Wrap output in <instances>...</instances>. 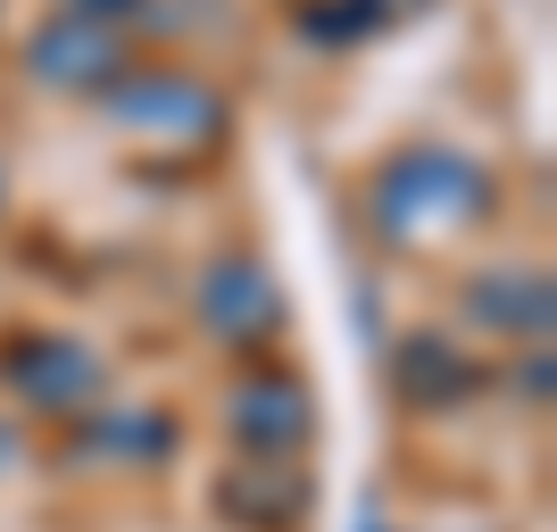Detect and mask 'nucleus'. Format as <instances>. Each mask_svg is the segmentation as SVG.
<instances>
[{"mask_svg":"<svg viewBox=\"0 0 557 532\" xmlns=\"http://www.w3.org/2000/svg\"><path fill=\"white\" fill-rule=\"evenodd\" d=\"M374 216H383V233H399V242H433V233L483 216V175L466 159H449V150H408V159L374 184Z\"/></svg>","mask_w":557,"mask_h":532,"instance_id":"1","label":"nucleus"},{"mask_svg":"<svg viewBox=\"0 0 557 532\" xmlns=\"http://www.w3.org/2000/svg\"><path fill=\"white\" fill-rule=\"evenodd\" d=\"M134 134H166V141H200L225 125V109H216V92H200L191 75H134L125 92L109 100Z\"/></svg>","mask_w":557,"mask_h":532,"instance_id":"2","label":"nucleus"},{"mask_svg":"<svg viewBox=\"0 0 557 532\" xmlns=\"http://www.w3.org/2000/svg\"><path fill=\"white\" fill-rule=\"evenodd\" d=\"M200 317H209L216 342H250V333L275 324V283L258 275L250 258H225V267L200 283Z\"/></svg>","mask_w":557,"mask_h":532,"instance_id":"3","label":"nucleus"},{"mask_svg":"<svg viewBox=\"0 0 557 532\" xmlns=\"http://www.w3.org/2000/svg\"><path fill=\"white\" fill-rule=\"evenodd\" d=\"M92 383H100V358L84 342L42 333V342L17 349V392L34 399V408H75V399H92Z\"/></svg>","mask_w":557,"mask_h":532,"instance_id":"4","label":"nucleus"},{"mask_svg":"<svg viewBox=\"0 0 557 532\" xmlns=\"http://www.w3.org/2000/svg\"><path fill=\"white\" fill-rule=\"evenodd\" d=\"M34 75H50V84H109L116 75V34L92 17H59L34 34Z\"/></svg>","mask_w":557,"mask_h":532,"instance_id":"5","label":"nucleus"},{"mask_svg":"<svg viewBox=\"0 0 557 532\" xmlns=\"http://www.w3.org/2000/svg\"><path fill=\"white\" fill-rule=\"evenodd\" d=\"M233 433L250 441L258 458L292 449V441L308 433V399H300V383H250V392L233 399Z\"/></svg>","mask_w":557,"mask_h":532,"instance_id":"6","label":"nucleus"},{"mask_svg":"<svg viewBox=\"0 0 557 532\" xmlns=\"http://www.w3.org/2000/svg\"><path fill=\"white\" fill-rule=\"evenodd\" d=\"M399 383L424 399V408H442V399H458L466 383H474V367H466L458 349H442L433 333H417V342L399 349Z\"/></svg>","mask_w":557,"mask_h":532,"instance_id":"7","label":"nucleus"},{"mask_svg":"<svg viewBox=\"0 0 557 532\" xmlns=\"http://www.w3.org/2000/svg\"><path fill=\"white\" fill-rule=\"evenodd\" d=\"M474 308H483V317H499L508 333H541V324H549V283H541V275L474 283Z\"/></svg>","mask_w":557,"mask_h":532,"instance_id":"8","label":"nucleus"},{"mask_svg":"<svg viewBox=\"0 0 557 532\" xmlns=\"http://www.w3.org/2000/svg\"><path fill=\"white\" fill-rule=\"evenodd\" d=\"M116 9H134V0H75V17H92V25H100V17H116Z\"/></svg>","mask_w":557,"mask_h":532,"instance_id":"9","label":"nucleus"},{"mask_svg":"<svg viewBox=\"0 0 557 532\" xmlns=\"http://www.w3.org/2000/svg\"><path fill=\"white\" fill-rule=\"evenodd\" d=\"M0 458H17V441H9V433H0Z\"/></svg>","mask_w":557,"mask_h":532,"instance_id":"10","label":"nucleus"}]
</instances>
